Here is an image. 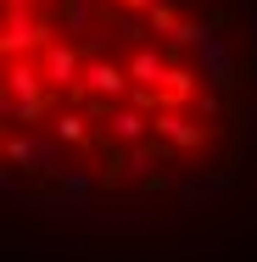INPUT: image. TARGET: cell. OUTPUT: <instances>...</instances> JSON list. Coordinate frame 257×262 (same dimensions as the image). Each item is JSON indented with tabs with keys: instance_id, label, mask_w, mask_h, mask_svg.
I'll return each mask as SVG.
<instances>
[{
	"instance_id": "cell-1",
	"label": "cell",
	"mask_w": 257,
	"mask_h": 262,
	"mask_svg": "<svg viewBox=\"0 0 257 262\" xmlns=\"http://www.w3.org/2000/svg\"><path fill=\"white\" fill-rule=\"evenodd\" d=\"M112 6H123V11H151L156 0H112Z\"/></svg>"
},
{
	"instance_id": "cell-2",
	"label": "cell",
	"mask_w": 257,
	"mask_h": 262,
	"mask_svg": "<svg viewBox=\"0 0 257 262\" xmlns=\"http://www.w3.org/2000/svg\"><path fill=\"white\" fill-rule=\"evenodd\" d=\"M6 6H34V0H6Z\"/></svg>"
}]
</instances>
